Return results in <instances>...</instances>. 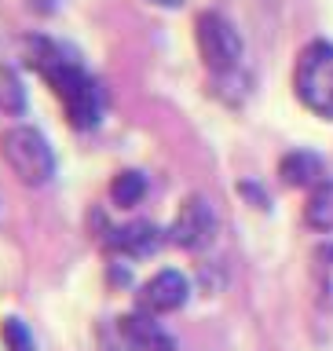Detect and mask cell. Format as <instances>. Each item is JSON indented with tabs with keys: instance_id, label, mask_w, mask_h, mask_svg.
I'll list each match as a JSON object with an SVG mask.
<instances>
[{
	"instance_id": "cell-1",
	"label": "cell",
	"mask_w": 333,
	"mask_h": 351,
	"mask_svg": "<svg viewBox=\"0 0 333 351\" xmlns=\"http://www.w3.org/2000/svg\"><path fill=\"white\" fill-rule=\"evenodd\" d=\"M26 62L55 88V95H59V103H62L73 128H95L99 125V117H103V88L95 84V77L62 44H55L48 37H30L26 40Z\"/></svg>"
},
{
	"instance_id": "cell-2",
	"label": "cell",
	"mask_w": 333,
	"mask_h": 351,
	"mask_svg": "<svg viewBox=\"0 0 333 351\" xmlns=\"http://www.w3.org/2000/svg\"><path fill=\"white\" fill-rule=\"evenodd\" d=\"M0 154H4L8 169L26 186H44L55 176V154L48 147V139L30 125L8 128L0 136Z\"/></svg>"
},
{
	"instance_id": "cell-3",
	"label": "cell",
	"mask_w": 333,
	"mask_h": 351,
	"mask_svg": "<svg viewBox=\"0 0 333 351\" xmlns=\"http://www.w3.org/2000/svg\"><path fill=\"white\" fill-rule=\"evenodd\" d=\"M293 88L308 110L333 121V44L330 40H315L301 51Z\"/></svg>"
},
{
	"instance_id": "cell-4",
	"label": "cell",
	"mask_w": 333,
	"mask_h": 351,
	"mask_svg": "<svg viewBox=\"0 0 333 351\" xmlns=\"http://www.w3.org/2000/svg\"><path fill=\"white\" fill-rule=\"evenodd\" d=\"M194 37H198V51H202L209 70L213 73H235V66L242 59V37L220 11H202V15H198Z\"/></svg>"
},
{
	"instance_id": "cell-5",
	"label": "cell",
	"mask_w": 333,
	"mask_h": 351,
	"mask_svg": "<svg viewBox=\"0 0 333 351\" xmlns=\"http://www.w3.org/2000/svg\"><path fill=\"white\" fill-rule=\"evenodd\" d=\"M187 296H191V282H187L180 271L165 267V271L150 274V278L139 285L136 311L154 315V318H158V315H172V311H180V307L187 304Z\"/></svg>"
},
{
	"instance_id": "cell-6",
	"label": "cell",
	"mask_w": 333,
	"mask_h": 351,
	"mask_svg": "<svg viewBox=\"0 0 333 351\" xmlns=\"http://www.w3.org/2000/svg\"><path fill=\"white\" fill-rule=\"evenodd\" d=\"M216 234V216H213V205L205 197H187L176 213L172 227H169V241L180 249H205Z\"/></svg>"
},
{
	"instance_id": "cell-7",
	"label": "cell",
	"mask_w": 333,
	"mask_h": 351,
	"mask_svg": "<svg viewBox=\"0 0 333 351\" xmlns=\"http://www.w3.org/2000/svg\"><path fill=\"white\" fill-rule=\"evenodd\" d=\"M117 333L125 351H176V340L169 337V329H161V322H154V315H143V311L121 315Z\"/></svg>"
},
{
	"instance_id": "cell-8",
	"label": "cell",
	"mask_w": 333,
	"mask_h": 351,
	"mask_svg": "<svg viewBox=\"0 0 333 351\" xmlns=\"http://www.w3.org/2000/svg\"><path fill=\"white\" fill-rule=\"evenodd\" d=\"M161 230L147 223V219H136V223H125V227H114L106 238V245L121 252V256H132V260H143V256H154L161 249Z\"/></svg>"
},
{
	"instance_id": "cell-9",
	"label": "cell",
	"mask_w": 333,
	"mask_h": 351,
	"mask_svg": "<svg viewBox=\"0 0 333 351\" xmlns=\"http://www.w3.org/2000/svg\"><path fill=\"white\" fill-rule=\"evenodd\" d=\"M279 176H282V183H290V186H319L323 183V158H315V154H308V150H293L282 158Z\"/></svg>"
},
{
	"instance_id": "cell-10",
	"label": "cell",
	"mask_w": 333,
	"mask_h": 351,
	"mask_svg": "<svg viewBox=\"0 0 333 351\" xmlns=\"http://www.w3.org/2000/svg\"><path fill=\"white\" fill-rule=\"evenodd\" d=\"M304 219H308V227L333 234V180H323L319 186H312V197L304 205Z\"/></svg>"
},
{
	"instance_id": "cell-11",
	"label": "cell",
	"mask_w": 333,
	"mask_h": 351,
	"mask_svg": "<svg viewBox=\"0 0 333 351\" xmlns=\"http://www.w3.org/2000/svg\"><path fill=\"white\" fill-rule=\"evenodd\" d=\"M312 274H315V293L319 304L333 311V245H319L312 256Z\"/></svg>"
},
{
	"instance_id": "cell-12",
	"label": "cell",
	"mask_w": 333,
	"mask_h": 351,
	"mask_svg": "<svg viewBox=\"0 0 333 351\" xmlns=\"http://www.w3.org/2000/svg\"><path fill=\"white\" fill-rule=\"evenodd\" d=\"M143 194H147V176L143 172H117L114 183H110V197H114V205L121 208H132L143 202Z\"/></svg>"
},
{
	"instance_id": "cell-13",
	"label": "cell",
	"mask_w": 333,
	"mask_h": 351,
	"mask_svg": "<svg viewBox=\"0 0 333 351\" xmlns=\"http://www.w3.org/2000/svg\"><path fill=\"white\" fill-rule=\"evenodd\" d=\"M26 110V88L8 62H0V114H22Z\"/></svg>"
},
{
	"instance_id": "cell-14",
	"label": "cell",
	"mask_w": 333,
	"mask_h": 351,
	"mask_svg": "<svg viewBox=\"0 0 333 351\" xmlns=\"http://www.w3.org/2000/svg\"><path fill=\"white\" fill-rule=\"evenodd\" d=\"M0 337H4V351H37L33 329L22 322V318H4V326H0Z\"/></svg>"
},
{
	"instance_id": "cell-15",
	"label": "cell",
	"mask_w": 333,
	"mask_h": 351,
	"mask_svg": "<svg viewBox=\"0 0 333 351\" xmlns=\"http://www.w3.org/2000/svg\"><path fill=\"white\" fill-rule=\"evenodd\" d=\"M26 4L37 11V15H51V11L59 8V0H26Z\"/></svg>"
},
{
	"instance_id": "cell-16",
	"label": "cell",
	"mask_w": 333,
	"mask_h": 351,
	"mask_svg": "<svg viewBox=\"0 0 333 351\" xmlns=\"http://www.w3.org/2000/svg\"><path fill=\"white\" fill-rule=\"evenodd\" d=\"M154 4H169V8H176V4H183V0H154Z\"/></svg>"
}]
</instances>
